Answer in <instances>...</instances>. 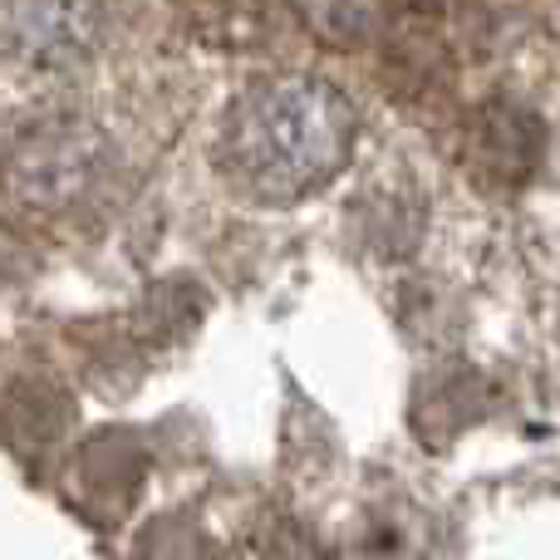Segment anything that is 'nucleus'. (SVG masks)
<instances>
[{"label": "nucleus", "instance_id": "obj_1", "mask_svg": "<svg viewBox=\"0 0 560 560\" xmlns=\"http://www.w3.org/2000/svg\"><path fill=\"white\" fill-rule=\"evenodd\" d=\"M359 118L335 84L276 74L252 84L222 124V163L261 202H300L329 187L354 153Z\"/></svg>", "mask_w": 560, "mask_h": 560}, {"label": "nucleus", "instance_id": "obj_2", "mask_svg": "<svg viewBox=\"0 0 560 560\" xmlns=\"http://www.w3.org/2000/svg\"><path fill=\"white\" fill-rule=\"evenodd\" d=\"M118 177V148L104 128L84 118L39 124L10 148L5 183L20 202L39 212H74L104 197Z\"/></svg>", "mask_w": 560, "mask_h": 560}, {"label": "nucleus", "instance_id": "obj_3", "mask_svg": "<svg viewBox=\"0 0 560 560\" xmlns=\"http://www.w3.org/2000/svg\"><path fill=\"white\" fill-rule=\"evenodd\" d=\"M104 10L94 5H0V49L39 69H65L94 55Z\"/></svg>", "mask_w": 560, "mask_h": 560}, {"label": "nucleus", "instance_id": "obj_4", "mask_svg": "<svg viewBox=\"0 0 560 560\" xmlns=\"http://www.w3.org/2000/svg\"><path fill=\"white\" fill-rule=\"evenodd\" d=\"M482 148L497 163H512V173H532V158L541 148V124L532 108H482Z\"/></svg>", "mask_w": 560, "mask_h": 560}, {"label": "nucleus", "instance_id": "obj_5", "mask_svg": "<svg viewBox=\"0 0 560 560\" xmlns=\"http://www.w3.org/2000/svg\"><path fill=\"white\" fill-rule=\"evenodd\" d=\"M300 15L315 30H325V39H364L384 20V10L378 5H305Z\"/></svg>", "mask_w": 560, "mask_h": 560}]
</instances>
